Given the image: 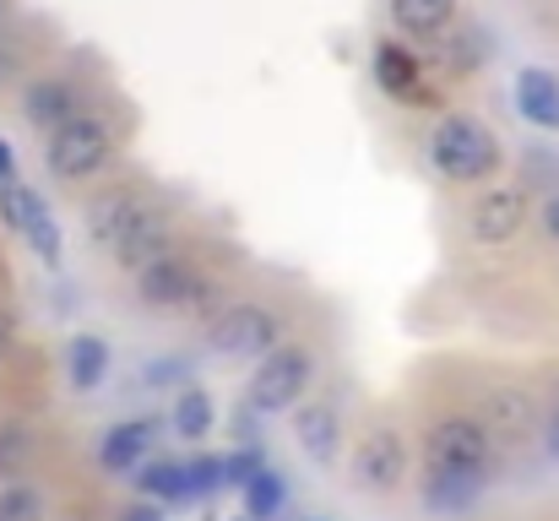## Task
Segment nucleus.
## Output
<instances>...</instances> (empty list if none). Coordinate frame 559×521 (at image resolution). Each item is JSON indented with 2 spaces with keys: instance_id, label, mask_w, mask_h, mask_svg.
Returning <instances> with one entry per match:
<instances>
[{
  "instance_id": "6",
  "label": "nucleus",
  "mask_w": 559,
  "mask_h": 521,
  "mask_svg": "<svg viewBox=\"0 0 559 521\" xmlns=\"http://www.w3.org/2000/svg\"><path fill=\"white\" fill-rule=\"evenodd\" d=\"M277 338L283 332H277V316L266 305H228L206 332L212 353H223V358H266Z\"/></svg>"
},
{
  "instance_id": "19",
  "label": "nucleus",
  "mask_w": 559,
  "mask_h": 521,
  "mask_svg": "<svg viewBox=\"0 0 559 521\" xmlns=\"http://www.w3.org/2000/svg\"><path fill=\"white\" fill-rule=\"evenodd\" d=\"M478 489H484L478 473H435V478H424V506L429 511H467L478 500Z\"/></svg>"
},
{
  "instance_id": "2",
  "label": "nucleus",
  "mask_w": 559,
  "mask_h": 521,
  "mask_svg": "<svg viewBox=\"0 0 559 521\" xmlns=\"http://www.w3.org/2000/svg\"><path fill=\"white\" fill-rule=\"evenodd\" d=\"M109 153H115V126L104 115H76V120H66V126L49 131L44 164H49L55 179L71 185V179H87V174L104 169Z\"/></svg>"
},
{
  "instance_id": "34",
  "label": "nucleus",
  "mask_w": 559,
  "mask_h": 521,
  "mask_svg": "<svg viewBox=\"0 0 559 521\" xmlns=\"http://www.w3.org/2000/svg\"><path fill=\"white\" fill-rule=\"evenodd\" d=\"M11 179H16V153L0 142V185H11Z\"/></svg>"
},
{
  "instance_id": "26",
  "label": "nucleus",
  "mask_w": 559,
  "mask_h": 521,
  "mask_svg": "<svg viewBox=\"0 0 559 521\" xmlns=\"http://www.w3.org/2000/svg\"><path fill=\"white\" fill-rule=\"evenodd\" d=\"M217 489H223V457H195V462H186V500L217 495Z\"/></svg>"
},
{
  "instance_id": "7",
  "label": "nucleus",
  "mask_w": 559,
  "mask_h": 521,
  "mask_svg": "<svg viewBox=\"0 0 559 521\" xmlns=\"http://www.w3.org/2000/svg\"><path fill=\"white\" fill-rule=\"evenodd\" d=\"M467 217H473L467 228H473V239H478V245H511V239L527 228L533 201H527V190H522V185H500V190H489Z\"/></svg>"
},
{
  "instance_id": "21",
  "label": "nucleus",
  "mask_w": 559,
  "mask_h": 521,
  "mask_svg": "<svg viewBox=\"0 0 559 521\" xmlns=\"http://www.w3.org/2000/svg\"><path fill=\"white\" fill-rule=\"evenodd\" d=\"M27 462H33V424L5 418V424H0V484L22 478V473H27Z\"/></svg>"
},
{
  "instance_id": "24",
  "label": "nucleus",
  "mask_w": 559,
  "mask_h": 521,
  "mask_svg": "<svg viewBox=\"0 0 559 521\" xmlns=\"http://www.w3.org/2000/svg\"><path fill=\"white\" fill-rule=\"evenodd\" d=\"M22 239L33 245V256H38L44 267H55V261H60V228H55V217H49V206H38V212L27 217V228H22Z\"/></svg>"
},
{
  "instance_id": "11",
  "label": "nucleus",
  "mask_w": 559,
  "mask_h": 521,
  "mask_svg": "<svg viewBox=\"0 0 559 521\" xmlns=\"http://www.w3.org/2000/svg\"><path fill=\"white\" fill-rule=\"evenodd\" d=\"M169 250H175V223H169V212L147 206V212H142V217L126 228V239H120L109 256H115V261H120V267L136 277L147 261H158V256H169Z\"/></svg>"
},
{
  "instance_id": "27",
  "label": "nucleus",
  "mask_w": 559,
  "mask_h": 521,
  "mask_svg": "<svg viewBox=\"0 0 559 521\" xmlns=\"http://www.w3.org/2000/svg\"><path fill=\"white\" fill-rule=\"evenodd\" d=\"M261 467H266V462H261V446H245L239 457H223V484H239V489H245Z\"/></svg>"
},
{
  "instance_id": "29",
  "label": "nucleus",
  "mask_w": 559,
  "mask_h": 521,
  "mask_svg": "<svg viewBox=\"0 0 559 521\" xmlns=\"http://www.w3.org/2000/svg\"><path fill=\"white\" fill-rule=\"evenodd\" d=\"M120 521H164V506H153V500H136V506H126V517Z\"/></svg>"
},
{
  "instance_id": "1",
  "label": "nucleus",
  "mask_w": 559,
  "mask_h": 521,
  "mask_svg": "<svg viewBox=\"0 0 559 521\" xmlns=\"http://www.w3.org/2000/svg\"><path fill=\"white\" fill-rule=\"evenodd\" d=\"M429 158L451 185H473V179H489L500 169V142H495V131L484 120L445 115L435 126V137H429Z\"/></svg>"
},
{
  "instance_id": "20",
  "label": "nucleus",
  "mask_w": 559,
  "mask_h": 521,
  "mask_svg": "<svg viewBox=\"0 0 559 521\" xmlns=\"http://www.w3.org/2000/svg\"><path fill=\"white\" fill-rule=\"evenodd\" d=\"M136 489H142V500H153V506H169V500H186V462H142V473H136Z\"/></svg>"
},
{
  "instance_id": "36",
  "label": "nucleus",
  "mask_w": 559,
  "mask_h": 521,
  "mask_svg": "<svg viewBox=\"0 0 559 521\" xmlns=\"http://www.w3.org/2000/svg\"><path fill=\"white\" fill-rule=\"evenodd\" d=\"M239 521H250V517H239Z\"/></svg>"
},
{
  "instance_id": "14",
  "label": "nucleus",
  "mask_w": 559,
  "mask_h": 521,
  "mask_svg": "<svg viewBox=\"0 0 559 521\" xmlns=\"http://www.w3.org/2000/svg\"><path fill=\"white\" fill-rule=\"evenodd\" d=\"M516 109H522V120L527 126H538V131H559V82L549 71H522L516 76Z\"/></svg>"
},
{
  "instance_id": "22",
  "label": "nucleus",
  "mask_w": 559,
  "mask_h": 521,
  "mask_svg": "<svg viewBox=\"0 0 559 521\" xmlns=\"http://www.w3.org/2000/svg\"><path fill=\"white\" fill-rule=\"evenodd\" d=\"M206 429H212V396L186 386L180 402H175V435H180V440H201Z\"/></svg>"
},
{
  "instance_id": "15",
  "label": "nucleus",
  "mask_w": 559,
  "mask_h": 521,
  "mask_svg": "<svg viewBox=\"0 0 559 521\" xmlns=\"http://www.w3.org/2000/svg\"><path fill=\"white\" fill-rule=\"evenodd\" d=\"M153 435H158V418H131V424H115V429L104 435V446H98L104 473H126V467H136V462H142V451L153 446Z\"/></svg>"
},
{
  "instance_id": "3",
  "label": "nucleus",
  "mask_w": 559,
  "mask_h": 521,
  "mask_svg": "<svg viewBox=\"0 0 559 521\" xmlns=\"http://www.w3.org/2000/svg\"><path fill=\"white\" fill-rule=\"evenodd\" d=\"M489 457H495V440L484 435V424L478 418H467V413H451V418H440L429 435H424V473L435 478V473H489Z\"/></svg>"
},
{
  "instance_id": "8",
  "label": "nucleus",
  "mask_w": 559,
  "mask_h": 521,
  "mask_svg": "<svg viewBox=\"0 0 559 521\" xmlns=\"http://www.w3.org/2000/svg\"><path fill=\"white\" fill-rule=\"evenodd\" d=\"M407 473V446L396 429H370L354 451V484L359 489H396Z\"/></svg>"
},
{
  "instance_id": "25",
  "label": "nucleus",
  "mask_w": 559,
  "mask_h": 521,
  "mask_svg": "<svg viewBox=\"0 0 559 521\" xmlns=\"http://www.w3.org/2000/svg\"><path fill=\"white\" fill-rule=\"evenodd\" d=\"M0 521H44V500L27 484H0Z\"/></svg>"
},
{
  "instance_id": "28",
  "label": "nucleus",
  "mask_w": 559,
  "mask_h": 521,
  "mask_svg": "<svg viewBox=\"0 0 559 521\" xmlns=\"http://www.w3.org/2000/svg\"><path fill=\"white\" fill-rule=\"evenodd\" d=\"M186 375H190L186 358H158V364H147V369H142V380H147V386H186Z\"/></svg>"
},
{
  "instance_id": "13",
  "label": "nucleus",
  "mask_w": 559,
  "mask_h": 521,
  "mask_svg": "<svg viewBox=\"0 0 559 521\" xmlns=\"http://www.w3.org/2000/svg\"><path fill=\"white\" fill-rule=\"evenodd\" d=\"M22 115H27L33 126L55 131V126H66V120L87 115V109H82V93H76L71 82H60V76H38V82H27V93H22Z\"/></svg>"
},
{
  "instance_id": "23",
  "label": "nucleus",
  "mask_w": 559,
  "mask_h": 521,
  "mask_svg": "<svg viewBox=\"0 0 559 521\" xmlns=\"http://www.w3.org/2000/svg\"><path fill=\"white\" fill-rule=\"evenodd\" d=\"M277 511H283V478L261 467V473L245 484V517L250 521H272Z\"/></svg>"
},
{
  "instance_id": "9",
  "label": "nucleus",
  "mask_w": 559,
  "mask_h": 521,
  "mask_svg": "<svg viewBox=\"0 0 559 521\" xmlns=\"http://www.w3.org/2000/svg\"><path fill=\"white\" fill-rule=\"evenodd\" d=\"M374 82H380L396 104H429V98H435V87L424 82L418 55H413L407 44H396V38H380V44H374Z\"/></svg>"
},
{
  "instance_id": "17",
  "label": "nucleus",
  "mask_w": 559,
  "mask_h": 521,
  "mask_svg": "<svg viewBox=\"0 0 559 521\" xmlns=\"http://www.w3.org/2000/svg\"><path fill=\"white\" fill-rule=\"evenodd\" d=\"M456 16V0H391V22L407 38H435Z\"/></svg>"
},
{
  "instance_id": "12",
  "label": "nucleus",
  "mask_w": 559,
  "mask_h": 521,
  "mask_svg": "<svg viewBox=\"0 0 559 521\" xmlns=\"http://www.w3.org/2000/svg\"><path fill=\"white\" fill-rule=\"evenodd\" d=\"M484 435L495 440V435H506V440H522V435H533L538 429V402L527 396V391H516V386H495V391H484Z\"/></svg>"
},
{
  "instance_id": "18",
  "label": "nucleus",
  "mask_w": 559,
  "mask_h": 521,
  "mask_svg": "<svg viewBox=\"0 0 559 521\" xmlns=\"http://www.w3.org/2000/svg\"><path fill=\"white\" fill-rule=\"evenodd\" d=\"M66 369H71V386L76 391H98V380L109 375V343L104 338H71L66 347Z\"/></svg>"
},
{
  "instance_id": "30",
  "label": "nucleus",
  "mask_w": 559,
  "mask_h": 521,
  "mask_svg": "<svg viewBox=\"0 0 559 521\" xmlns=\"http://www.w3.org/2000/svg\"><path fill=\"white\" fill-rule=\"evenodd\" d=\"M234 429H239V440H245V446H255V413H250V407H239V413H234Z\"/></svg>"
},
{
  "instance_id": "16",
  "label": "nucleus",
  "mask_w": 559,
  "mask_h": 521,
  "mask_svg": "<svg viewBox=\"0 0 559 521\" xmlns=\"http://www.w3.org/2000/svg\"><path fill=\"white\" fill-rule=\"evenodd\" d=\"M294 435H299V446H305L310 462H332V457H337V413H332L326 402L299 407V413H294Z\"/></svg>"
},
{
  "instance_id": "32",
  "label": "nucleus",
  "mask_w": 559,
  "mask_h": 521,
  "mask_svg": "<svg viewBox=\"0 0 559 521\" xmlns=\"http://www.w3.org/2000/svg\"><path fill=\"white\" fill-rule=\"evenodd\" d=\"M11 347H16V321H11V316L0 310V358H5Z\"/></svg>"
},
{
  "instance_id": "4",
  "label": "nucleus",
  "mask_w": 559,
  "mask_h": 521,
  "mask_svg": "<svg viewBox=\"0 0 559 521\" xmlns=\"http://www.w3.org/2000/svg\"><path fill=\"white\" fill-rule=\"evenodd\" d=\"M310 369H316V364H310V347L277 343L261 358L255 380H250V413H288V407L305 396Z\"/></svg>"
},
{
  "instance_id": "35",
  "label": "nucleus",
  "mask_w": 559,
  "mask_h": 521,
  "mask_svg": "<svg viewBox=\"0 0 559 521\" xmlns=\"http://www.w3.org/2000/svg\"><path fill=\"white\" fill-rule=\"evenodd\" d=\"M0 22H5V0H0Z\"/></svg>"
},
{
  "instance_id": "10",
  "label": "nucleus",
  "mask_w": 559,
  "mask_h": 521,
  "mask_svg": "<svg viewBox=\"0 0 559 521\" xmlns=\"http://www.w3.org/2000/svg\"><path fill=\"white\" fill-rule=\"evenodd\" d=\"M147 206H153V201H147L142 190H131V185H115V190L93 196V201H87V234H93V245H98V250H115V245L126 239V228H131Z\"/></svg>"
},
{
  "instance_id": "33",
  "label": "nucleus",
  "mask_w": 559,
  "mask_h": 521,
  "mask_svg": "<svg viewBox=\"0 0 559 521\" xmlns=\"http://www.w3.org/2000/svg\"><path fill=\"white\" fill-rule=\"evenodd\" d=\"M544 446H549V457H559V396H555V413H549V429H544Z\"/></svg>"
},
{
  "instance_id": "31",
  "label": "nucleus",
  "mask_w": 559,
  "mask_h": 521,
  "mask_svg": "<svg viewBox=\"0 0 559 521\" xmlns=\"http://www.w3.org/2000/svg\"><path fill=\"white\" fill-rule=\"evenodd\" d=\"M538 223H544V228H549V234H555V239H559V190H555V196H549V201H544V212H538Z\"/></svg>"
},
{
  "instance_id": "5",
  "label": "nucleus",
  "mask_w": 559,
  "mask_h": 521,
  "mask_svg": "<svg viewBox=\"0 0 559 521\" xmlns=\"http://www.w3.org/2000/svg\"><path fill=\"white\" fill-rule=\"evenodd\" d=\"M136 294H142V305H153V310H201V299L212 294V283L195 272V261L175 245L169 256H158V261H147V267L136 272Z\"/></svg>"
}]
</instances>
